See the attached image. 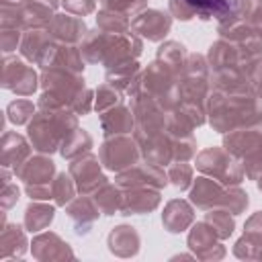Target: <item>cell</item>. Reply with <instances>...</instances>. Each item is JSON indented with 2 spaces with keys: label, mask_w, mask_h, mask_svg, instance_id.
<instances>
[{
  "label": "cell",
  "mask_w": 262,
  "mask_h": 262,
  "mask_svg": "<svg viewBox=\"0 0 262 262\" xmlns=\"http://www.w3.org/2000/svg\"><path fill=\"white\" fill-rule=\"evenodd\" d=\"M190 6H196V8H205V10H227L229 8V2L227 0H186Z\"/></svg>",
  "instance_id": "6da1fadb"
}]
</instances>
